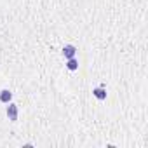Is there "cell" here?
Wrapping results in <instances>:
<instances>
[{"mask_svg": "<svg viewBox=\"0 0 148 148\" xmlns=\"http://www.w3.org/2000/svg\"><path fill=\"white\" fill-rule=\"evenodd\" d=\"M9 106L5 108V113H7V119L11 120V122H16L18 120V115H19V108H18V105H14V103H7Z\"/></svg>", "mask_w": 148, "mask_h": 148, "instance_id": "obj_1", "label": "cell"}, {"mask_svg": "<svg viewBox=\"0 0 148 148\" xmlns=\"http://www.w3.org/2000/svg\"><path fill=\"white\" fill-rule=\"evenodd\" d=\"M77 56V47L73 44H66L63 47V58L64 59H70V58H75Z\"/></svg>", "mask_w": 148, "mask_h": 148, "instance_id": "obj_2", "label": "cell"}, {"mask_svg": "<svg viewBox=\"0 0 148 148\" xmlns=\"http://www.w3.org/2000/svg\"><path fill=\"white\" fill-rule=\"evenodd\" d=\"M106 87H103V86H99V87H96V89H92V96L96 98V99H99V101H105L106 99Z\"/></svg>", "mask_w": 148, "mask_h": 148, "instance_id": "obj_3", "label": "cell"}, {"mask_svg": "<svg viewBox=\"0 0 148 148\" xmlns=\"http://www.w3.org/2000/svg\"><path fill=\"white\" fill-rule=\"evenodd\" d=\"M11 99H12V92L9 89H2V91H0V103L7 105V103H11Z\"/></svg>", "mask_w": 148, "mask_h": 148, "instance_id": "obj_4", "label": "cell"}, {"mask_svg": "<svg viewBox=\"0 0 148 148\" xmlns=\"http://www.w3.org/2000/svg\"><path fill=\"white\" fill-rule=\"evenodd\" d=\"M66 68H68L70 71L79 70V59H77V58H70V59H66Z\"/></svg>", "mask_w": 148, "mask_h": 148, "instance_id": "obj_5", "label": "cell"}]
</instances>
